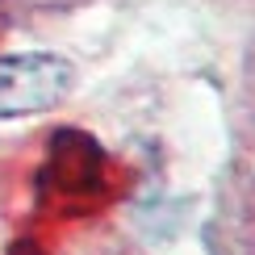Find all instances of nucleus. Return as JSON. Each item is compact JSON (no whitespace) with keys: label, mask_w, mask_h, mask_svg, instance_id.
Instances as JSON below:
<instances>
[{"label":"nucleus","mask_w":255,"mask_h":255,"mask_svg":"<svg viewBox=\"0 0 255 255\" xmlns=\"http://www.w3.org/2000/svg\"><path fill=\"white\" fill-rule=\"evenodd\" d=\"M71 67L59 55H8L0 59V118H25L63 101Z\"/></svg>","instance_id":"1"}]
</instances>
